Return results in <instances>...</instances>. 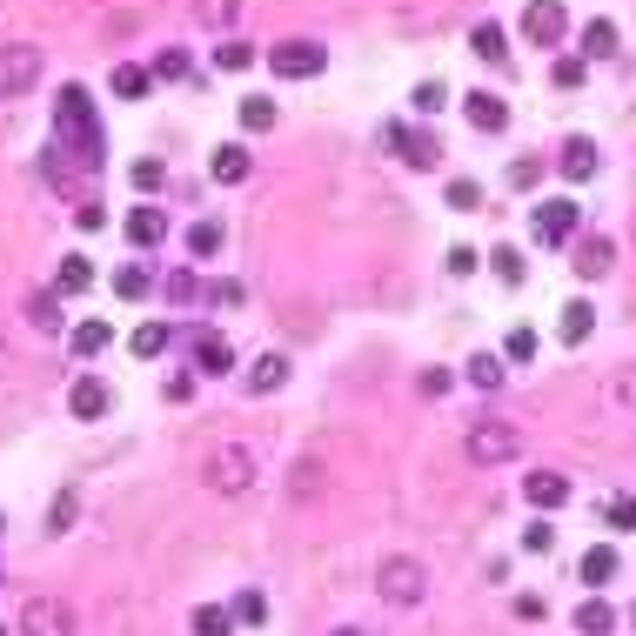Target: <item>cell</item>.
I'll return each mask as SVG.
<instances>
[{
  "label": "cell",
  "mask_w": 636,
  "mask_h": 636,
  "mask_svg": "<svg viewBox=\"0 0 636 636\" xmlns=\"http://www.w3.org/2000/svg\"><path fill=\"white\" fill-rule=\"evenodd\" d=\"M54 148H61L67 161H81V168H101V154H108V141H101V121H94L88 88H74V81H67L61 94H54Z\"/></svg>",
  "instance_id": "cell-1"
},
{
  "label": "cell",
  "mask_w": 636,
  "mask_h": 636,
  "mask_svg": "<svg viewBox=\"0 0 636 636\" xmlns=\"http://www.w3.org/2000/svg\"><path fill=\"white\" fill-rule=\"evenodd\" d=\"M208 483H215L221 496H242V489L255 483V456H248L242 442H215V449H208Z\"/></svg>",
  "instance_id": "cell-2"
},
{
  "label": "cell",
  "mask_w": 636,
  "mask_h": 636,
  "mask_svg": "<svg viewBox=\"0 0 636 636\" xmlns=\"http://www.w3.org/2000/svg\"><path fill=\"white\" fill-rule=\"evenodd\" d=\"M375 590L389 596L395 610H409V603H422V590H429V576H422L416 556H389L382 570H375Z\"/></svg>",
  "instance_id": "cell-3"
},
{
  "label": "cell",
  "mask_w": 636,
  "mask_h": 636,
  "mask_svg": "<svg viewBox=\"0 0 636 636\" xmlns=\"http://www.w3.org/2000/svg\"><path fill=\"white\" fill-rule=\"evenodd\" d=\"M322 41H275L268 47V74H282V81H315L322 74Z\"/></svg>",
  "instance_id": "cell-4"
},
{
  "label": "cell",
  "mask_w": 636,
  "mask_h": 636,
  "mask_svg": "<svg viewBox=\"0 0 636 636\" xmlns=\"http://www.w3.org/2000/svg\"><path fill=\"white\" fill-rule=\"evenodd\" d=\"M462 449H469V462H509L523 449V429H516V422H476Z\"/></svg>",
  "instance_id": "cell-5"
},
{
  "label": "cell",
  "mask_w": 636,
  "mask_h": 636,
  "mask_svg": "<svg viewBox=\"0 0 636 636\" xmlns=\"http://www.w3.org/2000/svg\"><path fill=\"white\" fill-rule=\"evenodd\" d=\"M34 81H41V47L7 41L0 47V94H27Z\"/></svg>",
  "instance_id": "cell-6"
},
{
  "label": "cell",
  "mask_w": 636,
  "mask_h": 636,
  "mask_svg": "<svg viewBox=\"0 0 636 636\" xmlns=\"http://www.w3.org/2000/svg\"><path fill=\"white\" fill-rule=\"evenodd\" d=\"M382 148H389V154H402L409 168H436V161H442L436 134H422V128H402V121H389V128H382Z\"/></svg>",
  "instance_id": "cell-7"
},
{
  "label": "cell",
  "mask_w": 636,
  "mask_h": 636,
  "mask_svg": "<svg viewBox=\"0 0 636 636\" xmlns=\"http://www.w3.org/2000/svg\"><path fill=\"white\" fill-rule=\"evenodd\" d=\"M21 636H74V610L61 596H34L21 610Z\"/></svg>",
  "instance_id": "cell-8"
},
{
  "label": "cell",
  "mask_w": 636,
  "mask_h": 636,
  "mask_svg": "<svg viewBox=\"0 0 636 636\" xmlns=\"http://www.w3.org/2000/svg\"><path fill=\"white\" fill-rule=\"evenodd\" d=\"M570 262H576V275H583V282H603V275L616 268V242H610V235H576V242H570Z\"/></svg>",
  "instance_id": "cell-9"
},
{
  "label": "cell",
  "mask_w": 636,
  "mask_h": 636,
  "mask_svg": "<svg viewBox=\"0 0 636 636\" xmlns=\"http://www.w3.org/2000/svg\"><path fill=\"white\" fill-rule=\"evenodd\" d=\"M536 242H549V248H563V242H576V201H543V208H536Z\"/></svg>",
  "instance_id": "cell-10"
},
{
  "label": "cell",
  "mask_w": 636,
  "mask_h": 636,
  "mask_svg": "<svg viewBox=\"0 0 636 636\" xmlns=\"http://www.w3.org/2000/svg\"><path fill=\"white\" fill-rule=\"evenodd\" d=\"M523 34L536 47H556L563 41V7H556V0H529L523 7Z\"/></svg>",
  "instance_id": "cell-11"
},
{
  "label": "cell",
  "mask_w": 636,
  "mask_h": 636,
  "mask_svg": "<svg viewBox=\"0 0 636 636\" xmlns=\"http://www.w3.org/2000/svg\"><path fill=\"white\" fill-rule=\"evenodd\" d=\"M462 114H469V128H476V134H503L509 128V101H503V94H483V88L462 101Z\"/></svg>",
  "instance_id": "cell-12"
},
{
  "label": "cell",
  "mask_w": 636,
  "mask_h": 636,
  "mask_svg": "<svg viewBox=\"0 0 636 636\" xmlns=\"http://www.w3.org/2000/svg\"><path fill=\"white\" fill-rule=\"evenodd\" d=\"M108 402H114V389H108V382H101V375H81V382L67 389V409H74V416H81V422L108 416Z\"/></svg>",
  "instance_id": "cell-13"
},
{
  "label": "cell",
  "mask_w": 636,
  "mask_h": 636,
  "mask_svg": "<svg viewBox=\"0 0 636 636\" xmlns=\"http://www.w3.org/2000/svg\"><path fill=\"white\" fill-rule=\"evenodd\" d=\"M523 496H529V509H563V503H570V476H556V469H529Z\"/></svg>",
  "instance_id": "cell-14"
},
{
  "label": "cell",
  "mask_w": 636,
  "mask_h": 636,
  "mask_svg": "<svg viewBox=\"0 0 636 636\" xmlns=\"http://www.w3.org/2000/svg\"><path fill=\"white\" fill-rule=\"evenodd\" d=\"M228 369H235L228 335H201V342H195V375H228Z\"/></svg>",
  "instance_id": "cell-15"
},
{
  "label": "cell",
  "mask_w": 636,
  "mask_h": 636,
  "mask_svg": "<svg viewBox=\"0 0 636 636\" xmlns=\"http://www.w3.org/2000/svg\"><path fill=\"white\" fill-rule=\"evenodd\" d=\"M556 168H563L570 181H590V175H596V148L583 141V134H576V141H563V154H556Z\"/></svg>",
  "instance_id": "cell-16"
},
{
  "label": "cell",
  "mask_w": 636,
  "mask_h": 636,
  "mask_svg": "<svg viewBox=\"0 0 636 636\" xmlns=\"http://www.w3.org/2000/svg\"><path fill=\"white\" fill-rule=\"evenodd\" d=\"M161 235H168V215H161V208H134L128 215V242L134 248H154Z\"/></svg>",
  "instance_id": "cell-17"
},
{
  "label": "cell",
  "mask_w": 636,
  "mask_h": 636,
  "mask_svg": "<svg viewBox=\"0 0 636 636\" xmlns=\"http://www.w3.org/2000/svg\"><path fill=\"white\" fill-rule=\"evenodd\" d=\"M81 288H94V262L88 255H67L61 275H54V295H81Z\"/></svg>",
  "instance_id": "cell-18"
},
{
  "label": "cell",
  "mask_w": 636,
  "mask_h": 636,
  "mask_svg": "<svg viewBox=\"0 0 636 636\" xmlns=\"http://www.w3.org/2000/svg\"><path fill=\"white\" fill-rule=\"evenodd\" d=\"M583 583H596V590H603V583H616V549H610V543L583 549Z\"/></svg>",
  "instance_id": "cell-19"
},
{
  "label": "cell",
  "mask_w": 636,
  "mask_h": 636,
  "mask_svg": "<svg viewBox=\"0 0 636 636\" xmlns=\"http://www.w3.org/2000/svg\"><path fill=\"white\" fill-rule=\"evenodd\" d=\"M489 268H496V282H503V288H523V282H529L523 248H496V255H489Z\"/></svg>",
  "instance_id": "cell-20"
},
{
  "label": "cell",
  "mask_w": 636,
  "mask_h": 636,
  "mask_svg": "<svg viewBox=\"0 0 636 636\" xmlns=\"http://www.w3.org/2000/svg\"><path fill=\"white\" fill-rule=\"evenodd\" d=\"M282 382H288V355H262V362H255V369H248V389H255V395L282 389Z\"/></svg>",
  "instance_id": "cell-21"
},
{
  "label": "cell",
  "mask_w": 636,
  "mask_h": 636,
  "mask_svg": "<svg viewBox=\"0 0 636 636\" xmlns=\"http://www.w3.org/2000/svg\"><path fill=\"white\" fill-rule=\"evenodd\" d=\"M576 630H583V636H610L616 630V610L603 603V596H590V603L576 610Z\"/></svg>",
  "instance_id": "cell-22"
},
{
  "label": "cell",
  "mask_w": 636,
  "mask_h": 636,
  "mask_svg": "<svg viewBox=\"0 0 636 636\" xmlns=\"http://www.w3.org/2000/svg\"><path fill=\"white\" fill-rule=\"evenodd\" d=\"M469 47H476L483 61L509 67V41H503V27H496V21H483V27H476V34H469Z\"/></svg>",
  "instance_id": "cell-23"
},
{
  "label": "cell",
  "mask_w": 636,
  "mask_h": 636,
  "mask_svg": "<svg viewBox=\"0 0 636 636\" xmlns=\"http://www.w3.org/2000/svg\"><path fill=\"white\" fill-rule=\"evenodd\" d=\"M188 623H195V636H235V610H221V603H201Z\"/></svg>",
  "instance_id": "cell-24"
},
{
  "label": "cell",
  "mask_w": 636,
  "mask_h": 636,
  "mask_svg": "<svg viewBox=\"0 0 636 636\" xmlns=\"http://www.w3.org/2000/svg\"><path fill=\"white\" fill-rule=\"evenodd\" d=\"M469 382H476V389H503V382H509V375H503V355L476 349V355H469Z\"/></svg>",
  "instance_id": "cell-25"
},
{
  "label": "cell",
  "mask_w": 636,
  "mask_h": 636,
  "mask_svg": "<svg viewBox=\"0 0 636 636\" xmlns=\"http://www.w3.org/2000/svg\"><path fill=\"white\" fill-rule=\"evenodd\" d=\"M108 322H81V329H74V335H67V349H74V355H81V362H88V355H101V349H108Z\"/></svg>",
  "instance_id": "cell-26"
},
{
  "label": "cell",
  "mask_w": 636,
  "mask_h": 636,
  "mask_svg": "<svg viewBox=\"0 0 636 636\" xmlns=\"http://www.w3.org/2000/svg\"><path fill=\"white\" fill-rule=\"evenodd\" d=\"M27 315H34V329H61V295H47V288H34V295H27Z\"/></svg>",
  "instance_id": "cell-27"
},
{
  "label": "cell",
  "mask_w": 636,
  "mask_h": 636,
  "mask_svg": "<svg viewBox=\"0 0 636 636\" xmlns=\"http://www.w3.org/2000/svg\"><path fill=\"white\" fill-rule=\"evenodd\" d=\"M215 181H248V148H242V141L215 148Z\"/></svg>",
  "instance_id": "cell-28"
},
{
  "label": "cell",
  "mask_w": 636,
  "mask_h": 636,
  "mask_svg": "<svg viewBox=\"0 0 636 636\" xmlns=\"http://www.w3.org/2000/svg\"><path fill=\"white\" fill-rule=\"evenodd\" d=\"M148 81H154V74H148V67H134V61L114 67V94H121V101H141V94H148Z\"/></svg>",
  "instance_id": "cell-29"
},
{
  "label": "cell",
  "mask_w": 636,
  "mask_h": 636,
  "mask_svg": "<svg viewBox=\"0 0 636 636\" xmlns=\"http://www.w3.org/2000/svg\"><path fill=\"white\" fill-rule=\"evenodd\" d=\"M188 255H195V262L221 255V221H195V228H188Z\"/></svg>",
  "instance_id": "cell-30"
},
{
  "label": "cell",
  "mask_w": 636,
  "mask_h": 636,
  "mask_svg": "<svg viewBox=\"0 0 636 636\" xmlns=\"http://www.w3.org/2000/svg\"><path fill=\"white\" fill-rule=\"evenodd\" d=\"M590 329H596V308H590V302H570V308H563V342H570V349H576Z\"/></svg>",
  "instance_id": "cell-31"
},
{
  "label": "cell",
  "mask_w": 636,
  "mask_h": 636,
  "mask_svg": "<svg viewBox=\"0 0 636 636\" xmlns=\"http://www.w3.org/2000/svg\"><path fill=\"white\" fill-rule=\"evenodd\" d=\"M148 288H154L148 268H114V295H121V302H141Z\"/></svg>",
  "instance_id": "cell-32"
},
{
  "label": "cell",
  "mask_w": 636,
  "mask_h": 636,
  "mask_svg": "<svg viewBox=\"0 0 636 636\" xmlns=\"http://www.w3.org/2000/svg\"><path fill=\"white\" fill-rule=\"evenodd\" d=\"M215 61H221V74H248V67H255V47L248 41H221Z\"/></svg>",
  "instance_id": "cell-33"
},
{
  "label": "cell",
  "mask_w": 636,
  "mask_h": 636,
  "mask_svg": "<svg viewBox=\"0 0 636 636\" xmlns=\"http://www.w3.org/2000/svg\"><path fill=\"white\" fill-rule=\"evenodd\" d=\"M242 128H248V134L275 128V101H268V94H248V101H242Z\"/></svg>",
  "instance_id": "cell-34"
},
{
  "label": "cell",
  "mask_w": 636,
  "mask_h": 636,
  "mask_svg": "<svg viewBox=\"0 0 636 636\" xmlns=\"http://www.w3.org/2000/svg\"><path fill=\"white\" fill-rule=\"evenodd\" d=\"M583 54H590V61L616 54V27H610V21H590V27H583Z\"/></svg>",
  "instance_id": "cell-35"
},
{
  "label": "cell",
  "mask_w": 636,
  "mask_h": 636,
  "mask_svg": "<svg viewBox=\"0 0 636 636\" xmlns=\"http://www.w3.org/2000/svg\"><path fill=\"white\" fill-rule=\"evenodd\" d=\"M148 74H154V81H181V74H188V47H161Z\"/></svg>",
  "instance_id": "cell-36"
},
{
  "label": "cell",
  "mask_w": 636,
  "mask_h": 636,
  "mask_svg": "<svg viewBox=\"0 0 636 636\" xmlns=\"http://www.w3.org/2000/svg\"><path fill=\"white\" fill-rule=\"evenodd\" d=\"M161 288H168V302H195L201 275H195V268H168V282H161Z\"/></svg>",
  "instance_id": "cell-37"
},
{
  "label": "cell",
  "mask_w": 636,
  "mask_h": 636,
  "mask_svg": "<svg viewBox=\"0 0 636 636\" xmlns=\"http://www.w3.org/2000/svg\"><path fill=\"white\" fill-rule=\"evenodd\" d=\"M168 342H175V329H168V322H148V329H134V355H161Z\"/></svg>",
  "instance_id": "cell-38"
},
{
  "label": "cell",
  "mask_w": 636,
  "mask_h": 636,
  "mask_svg": "<svg viewBox=\"0 0 636 636\" xmlns=\"http://www.w3.org/2000/svg\"><path fill=\"white\" fill-rule=\"evenodd\" d=\"M503 362H536V329H509Z\"/></svg>",
  "instance_id": "cell-39"
},
{
  "label": "cell",
  "mask_w": 636,
  "mask_h": 636,
  "mask_svg": "<svg viewBox=\"0 0 636 636\" xmlns=\"http://www.w3.org/2000/svg\"><path fill=\"white\" fill-rule=\"evenodd\" d=\"M235 623H268V596L262 590H242V596H235Z\"/></svg>",
  "instance_id": "cell-40"
},
{
  "label": "cell",
  "mask_w": 636,
  "mask_h": 636,
  "mask_svg": "<svg viewBox=\"0 0 636 636\" xmlns=\"http://www.w3.org/2000/svg\"><path fill=\"white\" fill-rule=\"evenodd\" d=\"M74 489H67V496H54V509H47V529H54V536H61V529H74Z\"/></svg>",
  "instance_id": "cell-41"
},
{
  "label": "cell",
  "mask_w": 636,
  "mask_h": 636,
  "mask_svg": "<svg viewBox=\"0 0 636 636\" xmlns=\"http://www.w3.org/2000/svg\"><path fill=\"white\" fill-rule=\"evenodd\" d=\"M523 549H529V556H549V549H556V529H549V523H529V529H523Z\"/></svg>",
  "instance_id": "cell-42"
},
{
  "label": "cell",
  "mask_w": 636,
  "mask_h": 636,
  "mask_svg": "<svg viewBox=\"0 0 636 636\" xmlns=\"http://www.w3.org/2000/svg\"><path fill=\"white\" fill-rule=\"evenodd\" d=\"M449 208H483V181H449Z\"/></svg>",
  "instance_id": "cell-43"
},
{
  "label": "cell",
  "mask_w": 636,
  "mask_h": 636,
  "mask_svg": "<svg viewBox=\"0 0 636 636\" xmlns=\"http://www.w3.org/2000/svg\"><path fill=\"white\" fill-rule=\"evenodd\" d=\"M536 181H543V161H536V154H523V161L509 168V188H536Z\"/></svg>",
  "instance_id": "cell-44"
},
{
  "label": "cell",
  "mask_w": 636,
  "mask_h": 636,
  "mask_svg": "<svg viewBox=\"0 0 636 636\" xmlns=\"http://www.w3.org/2000/svg\"><path fill=\"white\" fill-rule=\"evenodd\" d=\"M128 181L141 188V195H154V188H161V161H134V168H128Z\"/></svg>",
  "instance_id": "cell-45"
},
{
  "label": "cell",
  "mask_w": 636,
  "mask_h": 636,
  "mask_svg": "<svg viewBox=\"0 0 636 636\" xmlns=\"http://www.w3.org/2000/svg\"><path fill=\"white\" fill-rule=\"evenodd\" d=\"M74 228H81V235H94V228H108V208H94V201H81V208H74Z\"/></svg>",
  "instance_id": "cell-46"
},
{
  "label": "cell",
  "mask_w": 636,
  "mask_h": 636,
  "mask_svg": "<svg viewBox=\"0 0 636 636\" xmlns=\"http://www.w3.org/2000/svg\"><path fill=\"white\" fill-rule=\"evenodd\" d=\"M603 516H610V529H636V503H630V496H616Z\"/></svg>",
  "instance_id": "cell-47"
},
{
  "label": "cell",
  "mask_w": 636,
  "mask_h": 636,
  "mask_svg": "<svg viewBox=\"0 0 636 636\" xmlns=\"http://www.w3.org/2000/svg\"><path fill=\"white\" fill-rule=\"evenodd\" d=\"M576 81H583V54H563L556 61V88H576Z\"/></svg>",
  "instance_id": "cell-48"
},
{
  "label": "cell",
  "mask_w": 636,
  "mask_h": 636,
  "mask_svg": "<svg viewBox=\"0 0 636 636\" xmlns=\"http://www.w3.org/2000/svg\"><path fill=\"white\" fill-rule=\"evenodd\" d=\"M208 302H221V308H235V302H242V282H208Z\"/></svg>",
  "instance_id": "cell-49"
},
{
  "label": "cell",
  "mask_w": 636,
  "mask_h": 636,
  "mask_svg": "<svg viewBox=\"0 0 636 636\" xmlns=\"http://www.w3.org/2000/svg\"><path fill=\"white\" fill-rule=\"evenodd\" d=\"M201 14H208V21H221V27H235V14H242V7H235V0H208Z\"/></svg>",
  "instance_id": "cell-50"
},
{
  "label": "cell",
  "mask_w": 636,
  "mask_h": 636,
  "mask_svg": "<svg viewBox=\"0 0 636 636\" xmlns=\"http://www.w3.org/2000/svg\"><path fill=\"white\" fill-rule=\"evenodd\" d=\"M416 108H422V114L442 108V81H422V88H416Z\"/></svg>",
  "instance_id": "cell-51"
},
{
  "label": "cell",
  "mask_w": 636,
  "mask_h": 636,
  "mask_svg": "<svg viewBox=\"0 0 636 636\" xmlns=\"http://www.w3.org/2000/svg\"><path fill=\"white\" fill-rule=\"evenodd\" d=\"M449 275H476V248H449Z\"/></svg>",
  "instance_id": "cell-52"
},
{
  "label": "cell",
  "mask_w": 636,
  "mask_h": 636,
  "mask_svg": "<svg viewBox=\"0 0 636 636\" xmlns=\"http://www.w3.org/2000/svg\"><path fill=\"white\" fill-rule=\"evenodd\" d=\"M516 616H529V623H543V616H549V603H543V596H516Z\"/></svg>",
  "instance_id": "cell-53"
},
{
  "label": "cell",
  "mask_w": 636,
  "mask_h": 636,
  "mask_svg": "<svg viewBox=\"0 0 636 636\" xmlns=\"http://www.w3.org/2000/svg\"><path fill=\"white\" fill-rule=\"evenodd\" d=\"M195 395V375H168V402H188Z\"/></svg>",
  "instance_id": "cell-54"
},
{
  "label": "cell",
  "mask_w": 636,
  "mask_h": 636,
  "mask_svg": "<svg viewBox=\"0 0 636 636\" xmlns=\"http://www.w3.org/2000/svg\"><path fill=\"white\" fill-rule=\"evenodd\" d=\"M616 395H623V402H630V409H636V369H623V382H616Z\"/></svg>",
  "instance_id": "cell-55"
},
{
  "label": "cell",
  "mask_w": 636,
  "mask_h": 636,
  "mask_svg": "<svg viewBox=\"0 0 636 636\" xmlns=\"http://www.w3.org/2000/svg\"><path fill=\"white\" fill-rule=\"evenodd\" d=\"M335 636H362V630H335Z\"/></svg>",
  "instance_id": "cell-56"
},
{
  "label": "cell",
  "mask_w": 636,
  "mask_h": 636,
  "mask_svg": "<svg viewBox=\"0 0 636 636\" xmlns=\"http://www.w3.org/2000/svg\"><path fill=\"white\" fill-rule=\"evenodd\" d=\"M630 623H636V610H630Z\"/></svg>",
  "instance_id": "cell-57"
},
{
  "label": "cell",
  "mask_w": 636,
  "mask_h": 636,
  "mask_svg": "<svg viewBox=\"0 0 636 636\" xmlns=\"http://www.w3.org/2000/svg\"><path fill=\"white\" fill-rule=\"evenodd\" d=\"M0 636H7V630H0Z\"/></svg>",
  "instance_id": "cell-58"
}]
</instances>
